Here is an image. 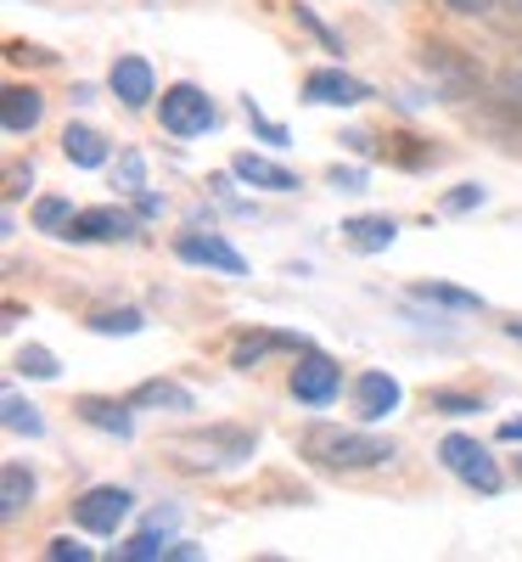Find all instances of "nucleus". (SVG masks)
Masks as SVG:
<instances>
[{
    "label": "nucleus",
    "mask_w": 522,
    "mask_h": 562,
    "mask_svg": "<svg viewBox=\"0 0 522 562\" xmlns=\"http://www.w3.org/2000/svg\"><path fill=\"white\" fill-rule=\"evenodd\" d=\"M293 18H298V23H304V29H309V34H315V40L326 45V52H338V57H343V40L331 34V29H326V23H320V18H315L309 7H293Z\"/></svg>",
    "instance_id": "7c9ffc66"
},
{
    "label": "nucleus",
    "mask_w": 522,
    "mask_h": 562,
    "mask_svg": "<svg viewBox=\"0 0 522 562\" xmlns=\"http://www.w3.org/2000/svg\"><path fill=\"white\" fill-rule=\"evenodd\" d=\"M129 405H135V411H197L192 389H180V383H169V378H147V383L129 394Z\"/></svg>",
    "instance_id": "aec40b11"
},
{
    "label": "nucleus",
    "mask_w": 522,
    "mask_h": 562,
    "mask_svg": "<svg viewBox=\"0 0 522 562\" xmlns=\"http://www.w3.org/2000/svg\"><path fill=\"white\" fill-rule=\"evenodd\" d=\"M287 389H293V400H298V405L326 411L331 400L343 394V366L331 360V355H320V349L293 355V378H287Z\"/></svg>",
    "instance_id": "423d86ee"
},
{
    "label": "nucleus",
    "mask_w": 522,
    "mask_h": 562,
    "mask_svg": "<svg viewBox=\"0 0 522 562\" xmlns=\"http://www.w3.org/2000/svg\"><path fill=\"white\" fill-rule=\"evenodd\" d=\"M18 371H23V378H39V383H57V378H63L57 355L45 349V344H23V349H18Z\"/></svg>",
    "instance_id": "393cba45"
},
{
    "label": "nucleus",
    "mask_w": 522,
    "mask_h": 562,
    "mask_svg": "<svg viewBox=\"0 0 522 562\" xmlns=\"http://www.w3.org/2000/svg\"><path fill=\"white\" fill-rule=\"evenodd\" d=\"M439 461H444V473H455L466 490H478V495H500L506 490V473H500V461L489 456V445L466 439V434L439 439Z\"/></svg>",
    "instance_id": "39448f33"
},
{
    "label": "nucleus",
    "mask_w": 522,
    "mask_h": 562,
    "mask_svg": "<svg viewBox=\"0 0 522 562\" xmlns=\"http://www.w3.org/2000/svg\"><path fill=\"white\" fill-rule=\"evenodd\" d=\"M371 97H376V90L365 79L343 74V68H309L304 74V102H315V108H360Z\"/></svg>",
    "instance_id": "9d476101"
},
{
    "label": "nucleus",
    "mask_w": 522,
    "mask_h": 562,
    "mask_svg": "<svg viewBox=\"0 0 522 562\" xmlns=\"http://www.w3.org/2000/svg\"><path fill=\"white\" fill-rule=\"evenodd\" d=\"M7 180H12V186H7V198L18 203V198L29 192V186H34V164H12V169H7Z\"/></svg>",
    "instance_id": "72a5a7b5"
},
{
    "label": "nucleus",
    "mask_w": 522,
    "mask_h": 562,
    "mask_svg": "<svg viewBox=\"0 0 522 562\" xmlns=\"http://www.w3.org/2000/svg\"><path fill=\"white\" fill-rule=\"evenodd\" d=\"M399 405H405L399 378H388V371H360V378H354V411H360V422H388Z\"/></svg>",
    "instance_id": "f8f14e48"
},
{
    "label": "nucleus",
    "mask_w": 522,
    "mask_h": 562,
    "mask_svg": "<svg viewBox=\"0 0 522 562\" xmlns=\"http://www.w3.org/2000/svg\"><path fill=\"white\" fill-rule=\"evenodd\" d=\"M500 7H506V12H511V18L522 23V0H500Z\"/></svg>",
    "instance_id": "4c0bfd02"
},
{
    "label": "nucleus",
    "mask_w": 522,
    "mask_h": 562,
    "mask_svg": "<svg viewBox=\"0 0 522 562\" xmlns=\"http://www.w3.org/2000/svg\"><path fill=\"white\" fill-rule=\"evenodd\" d=\"M410 299H421V304H439V310H455V315H478V310H484V299H478V293L450 288V281H416Z\"/></svg>",
    "instance_id": "412c9836"
},
{
    "label": "nucleus",
    "mask_w": 522,
    "mask_h": 562,
    "mask_svg": "<svg viewBox=\"0 0 522 562\" xmlns=\"http://www.w3.org/2000/svg\"><path fill=\"white\" fill-rule=\"evenodd\" d=\"M315 344L304 338V333H270V326H259V333H242L236 338V349H230V366L236 371H259L270 355H309Z\"/></svg>",
    "instance_id": "9b49d317"
},
{
    "label": "nucleus",
    "mask_w": 522,
    "mask_h": 562,
    "mask_svg": "<svg viewBox=\"0 0 522 562\" xmlns=\"http://www.w3.org/2000/svg\"><path fill=\"white\" fill-rule=\"evenodd\" d=\"M242 113H248V124H253V135H259V140H270V147H287V124H275V119H264V113L253 108V97L242 102Z\"/></svg>",
    "instance_id": "cd10ccee"
},
{
    "label": "nucleus",
    "mask_w": 522,
    "mask_h": 562,
    "mask_svg": "<svg viewBox=\"0 0 522 562\" xmlns=\"http://www.w3.org/2000/svg\"><path fill=\"white\" fill-rule=\"evenodd\" d=\"M326 180L338 186V192H365V169H343L338 164V169H326Z\"/></svg>",
    "instance_id": "473e14b6"
},
{
    "label": "nucleus",
    "mask_w": 522,
    "mask_h": 562,
    "mask_svg": "<svg viewBox=\"0 0 522 562\" xmlns=\"http://www.w3.org/2000/svg\"><path fill=\"white\" fill-rule=\"evenodd\" d=\"M135 405L129 400H107V394H79L73 400V416L84 422V428L97 434H113V439H135Z\"/></svg>",
    "instance_id": "ddd939ff"
},
{
    "label": "nucleus",
    "mask_w": 522,
    "mask_h": 562,
    "mask_svg": "<svg viewBox=\"0 0 522 562\" xmlns=\"http://www.w3.org/2000/svg\"><path fill=\"white\" fill-rule=\"evenodd\" d=\"M174 259L219 270V276H248V259L236 254L225 237H214V231H180V237H174Z\"/></svg>",
    "instance_id": "1a4fd4ad"
},
{
    "label": "nucleus",
    "mask_w": 522,
    "mask_h": 562,
    "mask_svg": "<svg viewBox=\"0 0 522 562\" xmlns=\"http://www.w3.org/2000/svg\"><path fill=\"white\" fill-rule=\"evenodd\" d=\"M113 186L124 198H135V192H147V158H140L135 147L129 153H118V169H113Z\"/></svg>",
    "instance_id": "bb28decb"
},
{
    "label": "nucleus",
    "mask_w": 522,
    "mask_h": 562,
    "mask_svg": "<svg viewBox=\"0 0 522 562\" xmlns=\"http://www.w3.org/2000/svg\"><path fill=\"white\" fill-rule=\"evenodd\" d=\"M140 237V214L129 209H79L63 231V243H135Z\"/></svg>",
    "instance_id": "0eeeda50"
},
{
    "label": "nucleus",
    "mask_w": 522,
    "mask_h": 562,
    "mask_svg": "<svg viewBox=\"0 0 522 562\" xmlns=\"http://www.w3.org/2000/svg\"><path fill=\"white\" fill-rule=\"evenodd\" d=\"M0 422H7V434H23V439H45V416H39V405H29L23 394H7L0 400Z\"/></svg>",
    "instance_id": "5701e85b"
},
{
    "label": "nucleus",
    "mask_w": 522,
    "mask_h": 562,
    "mask_svg": "<svg viewBox=\"0 0 522 562\" xmlns=\"http://www.w3.org/2000/svg\"><path fill=\"white\" fill-rule=\"evenodd\" d=\"M0 124H7V135H34L45 124V90L39 85H7V97H0Z\"/></svg>",
    "instance_id": "2eb2a0df"
},
{
    "label": "nucleus",
    "mask_w": 522,
    "mask_h": 562,
    "mask_svg": "<svg viewBox=\"0 0 522 562\" xmlns=\"http://www.w3.org/2000/svg\"><path fill=\"white\" fill-rule=\"evenodd\" d=\"M84 326H90V333H107V338H135L140 326H147V315L124 304V310H97V315H90Z\"/></svg>",
    "instance_id": "b1692460"
},
{
    "label": "nucleus",
    "mask_w": 522,
    "mask_h": 562,
    "mask_svg": "<svg viewBox=\"0 0 522 562\" xmlns=\"http://www.w3.org/2000/svg\"><path fill=\"white\" fill-rule=\"evenodd\" d=\"M107 90L118 97L124 113H147V108L158 102V74H152L147 57H118V63L107 68Z\"/></svg>",
    "instance_id": "6e6552de"
},
{
    "label": "nucleus",
    "mask_w": 522,
    "mask_h": 562,
    "mask_svg": "<svg viewBox=\"0 0 522 562\" xmlns=\"http://www.w3.org/2000/svg\"><path fill=\"white\" fill-rule=\"evenodd\" d=\"M129 512H135V490H124V484H90L84 495H73L68 518H73V529H84V535L113 540V535L124 529Z\"/></svg>",
    "instance_id": "20e7f679"
},
{
    "label": "nucleus",
    "mask_w": 522,
    "mask_h": 562,
    "mask_svg": "<svg viewBox=\"0 0 522 562\" xmlns=\"http://www.w3.org/2000/svg\"><path fill=\"white\" fill-rule=\"evenodd\" d=\"M230 175L242 186H259V192H298V175L287 164H275L264 153H236L230 158Z\"/></svg>",
    "instance_id": "f3484780"
},
{
    "label": "nucleus",
    "mask_w": 522,
    "mask_h": 562,
    "mask_svg": "<svg viewBox=\"0 0 522 562\" xmlns=\"http://www.w3.org/2000/svg\"><path fill=\"white\" fill-rule=\"evenodd\" d=\"M427 411H439V416H472V411H484L478 394H461V389H427Z\"/></svg>",
    "instance_id": "a878e982"
},
{
    "label": "nucleus",
    "mask_w": 522,
    "mask_h": 562,
    "mask_svg": "<svg viewBox=\"0 0 522 562\" xmlns=\"http://www.w3.org/2000/svg\"><path fill=\"white\" fill-rule=\"evenodd\" d=\"M495 439H506V445H522V422H500V428H495Z\"/></svg>",
    "instance_id": "e433bc0d"
},
{
    "label": "nucleus",
    "mask_w": 522,
    "mask_h": 562,
    "mask_svg": "<svg viewBox=\"0 0 522 562\" xmlns=\"http://www.w3.org/2000/svg\"><path fill=\"white\" fill-rule=\"evenodd\" d=\"M45 557L52 562H90V546H79L73 535H52L45 540Z\"/></svg>",
    "instance_id": "c756f323"
},
{
    "label": "nucleus",
    "mask_w": 522,
    "mask_h": 562,
    "mask_svg": "<svg viewBox=\"0 0 522 562\" xmlns=\"http://www.w3.org/2000/svg\"><path fill=\"white\" fill-rule=\"evenodd\" d=\"M444 7L455 18H489V12H500V0H444Z\"/></svg>",
    "instance_id": "2f4dec72"
},
{
    "label": "nucleus",
    "mask_w": 522,
    "mask_h": 562,
    "mask_svg": "<svg viewBox=\"0 0 522 562\" xmlns=\"http://www.w3.org/2000/svg\"><path fill=\"white\" fill-rule=\"evenodd\" d=\"M259 434L253 428H236V422H214V428H192L169 445V461L185 467V473H230V467L253 461Z\"/></svg>",
    "instance_id": "f03ea898"
},
{
    "label": "nucleus",
    "mask_w": 522,
    "mask_h": 562,
    "mask_svg": "<svg viewBox=\"0 0 522 562\" xmlns=\"http://www.w3.org/2000/svg\"><path fill=\"white\" fill-rule=\"evenodd\" d=\"M63 158L73 169H107L113 147H107V135L102 130H90V124H68L63 130Z\"/></svg>",
    "instance_id": "6ab92c4d"
},
{
    "label": "nucleus",
    "mask_w": 522,
    "mask_h": 562,
    "mask_svg": "<svg viewBox=\"0 0 522 562\" xmlns=\"http://www.w3.org/2000/svg\"><path fill=\"white\" fill-rule=\"evenodd\" d=\"M73 214H79V209H73V198H63V192H45V198H34V209H29L34 231H45V237H63Z\"/></svg>",
    "instance_id": "4be33fe9"
},
{
    "label": "nucleus",
    "mask_w": 522,
    "mask_h": 562,
    "mask_svg": "<svg viewBox=\"0 0 522 562\" xmlns=\"http://www.w3.org/2000/svg\"><path fill=\"white\" fill-rule=\"evenodd\" d=\"M511 85H517V97H522V74H517V79H511Z\"/></svg>",
    "instance_id": "ea45409f"
},
{
    "label": "nucleus",
    "mask_w": 522,
    "mask_h": 562,
    "mask_svg": "<svg viewBox=\"0 0 522 562\" xmlns=\"http://www.w3.org/2000/svg\"><path fill=\"white\" fill-rule=\"evenodd\" d=\"M34 495H39V479H34L29 461H7V467H0V518L18 524L23 512L34 506Z\"/></svg>",
    "instance_id": "a211bd4d"
},
{
    "label": "nucleus",
    "mask_w": 522,
    "mask_h": 562,
    "mask_svg": "<svg viewBox=\"0 0 522 562\" xmlns=\"http://www.w3.org/2000/svg\"><path fill=\"white\" fill-rule=\"evenodd\" d=\"M174 518H180L174 506H158L152 518H147V529L129 535L124 546H113V562H152V557H169V540H163V535L174 529Z\"/></svg>",
    "instance_id": "dca6fc26"
},
{
    "label": "nucleus",
    "mask_w": 522,
    "mask_h": 562,
    "mask_svg": "<svg viewBox=\"0 0 522 562\" xmlns=\"http://www.w3.org/2000/svg\"><path fill=\"white\" fill-rule=\"evenodd\" d=\"M484 198H489L484 186L466 180V186H455V192H444V214H472V209H484Z\"/></svg>",
    "instance_id": "c85d7f7f"
},
{
    "label": "nucleus",
    "mask_w": 522,
    "mask_h": 562,
    "mask_svg": "<svg viewBox=\"0 0 522 562\" xmlns=\"http://www.w3.org/2000/svg\"><path fill=\"white\" fill-rule=\"evenodd\" d=\"M338 237H343V248H354V254H388L394 237H399V220H394V214H349V220L338 225Z\"/></svg>",
    "instance_id": "4468645a"
},
{
    "label": "nucleus",
    "mask_w": 522,
    "mask_h": 562,
    "mask_svg": "<svg viewBox=\"0 0 522 562\" xmlns=\"http://www.w3.org/2000/svg\"><path fill=\"white\" fill-rule=\"evenodd\" d=\"M506 333H511V338L522 344V321H506Z\"/></svg>",
    "instance_id": "58836bf2"
},
{
    "label": "nucleus",
    "mask_w": 522,
    "mask_h": 562,
    "mask_svg": "<svg viewBox=\"0 0 522 562\" xmlns=\"http://www.w3.org/2000/svg\"><path fill=\"white\" fill-rule=\"evenodd\" d=\"M517 484H522V456H517Z\"/></svg>",
    "instance_id": "a19ab883"
},
{
    "label": "nucleus",
    "mask_w": 522,
    "mask_h": 562,
    "mask_svg": "<svg viewBox=\"0 0 522 562\" xmlns=\"http://www.w3.org/2000/svg\"><path fill=\"white\" fill-rule=\"evenodd\" d=\"M135 214H140V220H158V214H163V198H158V192H135Z\"/></svg>",
    "instance_id": "c9c22d12"
},
{
    "label": "nucleus",
    "mask_w": 522,
    "mask_h": 562,
    "mask_svg": "<svg viewBox=\"0 0 522 562\" xmlns=\"http://www.w3.org/2000/svg\"><path fill=\"white\" fill-rule=\"evenodd\" d=\"M304 461H315L320 473H371V467H388L399 450L394 439H376L365 428H338V422H315L298 439Z\"/></svg>",
    "instance_id": "f257e3e1"
},
{
    "label": "nucleus",
    "mask_w": 522,
    "mask_h": 562,
    "mask_svg": "<svg viewBox=\"0 0 522 562\" xmlns=\"http://www.w3.org/2000/svg\"><path fill=\"white\" fill-rule=\"evenodd\" d=\"M158 124H163V135H174V140H197V135H208V130L219 124V108L208 102L203 85L180 79V85H169L163 97H158Z\"/></svg>",
    "instance_id": "7ed1b4c3"
},
{
    "label": "nucleus",
    "mask_w": 522,
    "mask_h": 562,
    "mask_svg": "<svg viewBox=\"0 0 522 562\" xmlns=\"http://www.w3.org/2000/svg\"><path fill=\"white\" fill-rule=\"evenodd\" d=\"M7 57H12V63H57L52 52H45V45H23V40H12Z\"/></svg>",
    "instance_id": "f704fd0d"
}]
</instances>
